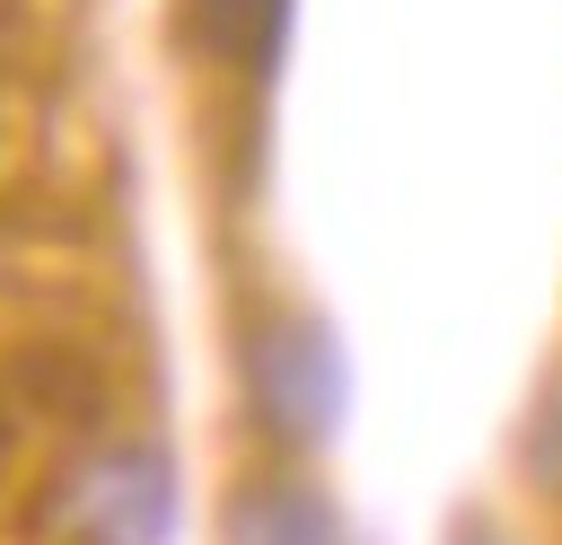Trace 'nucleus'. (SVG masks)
<instances>
[{"label": "nucleus", "mask_w": 562, "mask_h": 545, "mask_svg": "<svg viewBox=\"0 0 562 545\" xmlns=\"http://www.w3.org/2000/svg\"><path fill=\"white\" fill-rule=\"evenodd\" d=\"M246 387H255L263 431H281V440H325L342 422V352L316 316H290V325L255 334Z\"/></svg>", "instance_id": "f257e3e1"}, {"label": "nucleus", "mask_w": 562, "mask_h": 545, "mask_svg": "<svg viewBox=\"0 0 562 545\" xmlns=\"http://www.w3.org/2000/svg\"><path fill=\"white\" fill-rule=\"evenodd\" d=\"M228 545H342V519L316 483H255L228 510Z\"/></svg>", "instance_id": "f03ea898"}, {"label": "nucleus", "mask_w": 562, "mask_h": 545, "mask_svg": "<svg viewBox=\"0 0 562 545\" xmlns=\"http://www.w3.org/2000/svg\"><path fill=\"white\" fill-rule=\"evenodd\" d=\"M88 519L105 527V545H167V466L158 457H114L88 483Z\"/></svg>", "instance_id": "7ed1b4c3"}, {"label": "nucleus", "mask_w": 562, "mask_h": 545, "mask_svg": "<svg viewBox=\"0 0 562 545\" xmlns=\"http://www.w3.org/2000/svg\"><path fill=\"white\" fill-rule=\"evenodd\" d=\"M527 475L562 501V396H553V404H544V422L527 431Z\"/></svg>", "instance_id": "20e7f679"}, {"label": "nucleus", "mask_w": 562, "mask_h": 545, "mask_svg": "<svg viewBox=\"0 0 562 545\" xmlns=\"http://www.w3.org/2000/svg\"><path fill=\"white\" fill-rule=\"evenodd\" d=\"M448 545H501V527H492V519H457V536H448Z\"/></svg>", "instance_id": "39448f33"}]
</instances>
